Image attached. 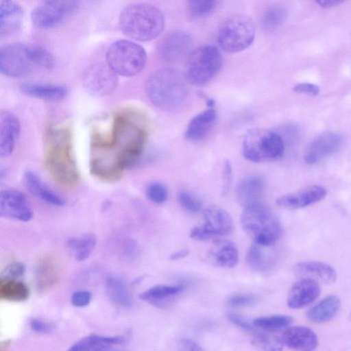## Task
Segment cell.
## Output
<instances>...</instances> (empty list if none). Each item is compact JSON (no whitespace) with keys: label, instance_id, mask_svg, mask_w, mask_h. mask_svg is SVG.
<instances>
[{"label":"cell","instance_id":"obj_43","mask_svg":"<svg viewBox=\"0 0 351 351\" xmlns=\"http://www.w3.org/2000/svg\"><path fill=\"white\" fill-rule=\"evenodd\" d=\"M30 328L38 334L50 333L54 330L53 324L38 318H32L29 320Z\"/></svg>","mask_w":351,"mask_h":351},{"label":"cell","instance_id":"obj_38","mask_svg":"<svg viewBox=\"0 0 351 351\" xmlns=\"http://www.w3.org/2000/svg\"><path fill=\"white\" fill-rule=\"evenodd\" d=\"M252 343L258 349L269 351L280 350L283 346L280 338L277 339L258 331L254 334Z\"/></svg>","mask_w":351,"mask_h":351},{"label":"cell","instance_id":"obj_11","mask_svg":"<svg viewBox=\"0 0 351 351\" xmlns=\"http://www.w3.org/2000/svg\"><path fill=\"white\" fill-rule=\"evenodd\" d=\"M204 223L194 227L190 232L191 238L204 241L230 234L233 230V221L228 213L217 206H209L203 210Z\"/></svg>","mask_w":351,"mask_h":351},{"label":"cell","instance_id":"obj_27","mask_svg":"<svg viewBox=\"0 0 351 351\" xmlns=\"http://www.w3.org/2000/svg\"><path fill=\"white\" fill-rule=\"evenodd\" d=\"M21 93L26 96L47 101H59L67 95L66 87L60 85L27 83L20 87Z\"/></svg>","mask_w":351,"mask_h":351},{"label":"cell","instance_id":"obj_34","mask_svg":"<svg viewBox=\"0 0 351 351\" xmlns=\"http://www.w3.org/2000/svg\"><path fill=\"white\" fill-rule=\"evenodd\" d=\"M36 278L37 287L42 291L56 285L58 280V268L51 258L45 257L38 263Z\"/></svg>","mask_w":351,"mask_h":351},{"label":"cell","instance_id":"obj_9","mask_svg":"<svg viewBox=\"0 0 351 351\" xmlns=\"http://www.w3.org/2000/svg\"><path fill=\"white\" fill-rule=\"evenodd\" d=\"M255 27L252 20L244 15L226 19L219 25L217 42L228 53H237L249 47L254 41Z\"/></svg>","mask_w":351,"mask_h":351},{"label":"cell","instance_id":"obj_20","mask_svg":"<svg viewBox=\"0 0 351 351\" xmlns=\"http://www.w3.org/2000/svg\"><path fill=\"white\" fill-rule=\"evenodd\" d=\"M280 340L283 346L302 351L315 350L318 344L316 334L306 326H292L287 328Z\"/></svg>","mask_w":351,"mask_h":351},{"label":"cell","instance_id":"obj_28","mask_svg":"<svg viewBox=\"0 0 351 351\" xmlns=\"http://www.w3.org/2000/svg\"><path fill=\"white\" fill-rule=\"evenodd\" d=\"M216 119L217 112L212 108L198 113L191 119L187 125L186 138L191 141L202 139L208 134Z\"/></svg>","mask_w":351,"mask_h":351},{"label":"cell","instance_id":"obj_21","mask_svg":"<svg viewBox=\"0 0 351 351\" xmlns=\"http://www.w3.org/2000/svg\"><path fill=\"white\" fill-rule=\"evenodd\" d=\"M265 184L261 177L250 176L241 180L235 189L236 198L243 208L262 203Z\"/></svg>","mask_w":351,"mask_h":351},{"label":"cell","instance_id":"obj_46","mask_svg":"<svg viewBox=\"0 0 351 351\" xmlns=\"http://www.w3.org/2000/svg\"><path fill=\"white\" fill-rule=\"evenodd\" d=\"M256 298L252 295L242 294L230 297L228 301L232 306H246L255 303Z\"/></svg>","mask_w":351,"mask_h":351},{"label":"cell","instance_id":"obj_40","mask_svg":"<svg viewBox=\"0 0 351 351\" xmlns=\"http://www.w3.org/2000/svg\"><path fill=\"white\" fill-rule=\"evenodd\" d=\"M145 193L151 202L158 204L165 202L168 198L167 188L158 182H152L147 184Z\"/></svg>","mask_w":351,"mask_h":351},{"label":"cell","instance_id":"obj_36","mask_svg":"<svg viewBox=\"0 0 351 351\" xmlns=\"http://www.w3.org/2000/svg\"><path fill=\"white\" fill-rule=\"evenodd\" d=\"M287 16V11L284 6L271 5L266 10L261 18V26L266 31H272L284 23Z\"/></svg>","mask_w":351,"mask_h":351},{"label":"cell","instance_id":"obj_2","mask_svg":"<svg viewBox=\"0 0 351 351\" xmlns=\"http://www.w3.org/2000/svg\"><path fill=\"white\" fill-rule=\"evenodd\" d=\"M45 167L59 186L72 188L79 180L70 131L64 127H51L46 133Z\"/></svg>","mask_w":351,"mask_h":351},{"label":"cell","instance_id":"obj_5","mask_svg":"<svg viewBox=\"0 0 351 351\" xmlns=\"http://www.w3.org/2000/svg\"><path fill=\"white\" fill-rule=\"evenodd\" d=\"M241 223L245 233L259 245L271 246L281 235L279 221L263 203L244 208Z\"/></svg>","mask_w":351,"mask_h":351},{"label":"cell","instance_id":"obj_16","mask_svg":"<svg viewBox=\"0 0 351 351\" xmlns=\"http://www.w3.org/2000/svg\"><path fill=\"white\" fill-rule=\"evenodd\" d=\"M342 143L343 137L338 133L328 132L319 134L309 144L304 160L308 164H314L337 152Z\"/></svg>","mask_w":351,"mask_h":351},{"label":"cell","instance_id":"obj_13","mask_svg":"<svg viewBox=\"0 0 351 351\" xmlns=\"http://www.w3.org/2000/svg\"><path fill=\"white\" fill-rule=\"evenodd\" d=\"M117 75L107 62L96 64L85 73L83 86L93 95L106 96L116 88Z\"/></svg>","mask_w":351,"mask_h":351},{"label":"cell","instance_id":"obj_30","mask_svg":"<svg viewBox=\"0 0 351 351\" xmlns=\"http://www.w3.org/2000/svg\"><path fill=\"white\" fill-rule=\"evenodd\" d=\"M105 289L108 297L114 304L123 308L133 305L132 295L124 280L115 276L108 277L106 280Z\"/></svg>","mask_w":351,"mask_h":351},{"label":"cell","instance_id":"obj_6","mask_svg":"<svg viewBox=\"0 0 351 351\" xmlns=\"http://www.w3.org/2000/svg\"><path fill=\"white\" fill-rule=\"evenodd\" d=\"M284 151L282 137L268 129L253 128L248 130L242 143L243 157L253 162L276 160L283 155Z\"/></svg>","mask_w":351,"mask_h":351},{"label":"cell","instance_id":"obj_33","mask_svg":"<svg viewBox=\"0 0 351 351\" xmlns=\"http://www.w3.org/2000/svg\"><path fill=\"white\" fill-rule=\"evenodd\" d=\"M270 246H265L254 243L249 248L246 261L248 266L259 272L269 269L273 264V257L268 250Z\"/></svg>","mask_w":351,"mask_h":351},{"label":"cell","instance_id":"obj_32","mask_svg":"<svg viewBox=\"0 0 351 351\" xmlns=\"http://www.w3.org/2000/svg\"><path fill=\"white\" fill-rule=\"evenodd\" d=\"M97 245V237L92 233L69 238L66 246L75 260L82 261L87 259Z\"/></svg>","mask_w":351,"mask_h":351},{"label":"cell","instance_id":"obj_47","mask_svg":"<svg viewBox=\"0 0 351 351\" xmlns=\"http://www.w3.org/2000/svg\"><path fill=\"white\" fill-rule=\"evenodd\" d=\"M293 90L298 93L308 94L311 95H317L319 91L317 86L311 83L298 84L293 87Z\"/></svg>","mask_w":351,"mask_h":351},{"label":"cell","instance_id":"obj_45","mask_svg":"<svg viewBox=\"0 0 351 351\" xmlns=\"http://www.w3.org/2000/svg\"><path fill=\"white\" fill-rule=\"evenodd\" d=\"M228 319L238 327L254 334L258 330L255 329L254 324L250 323L246 319L239 315L234 313H229L228 315Z\"/></svg>","mask_w":351,"mask_h":351},{"label":"cell","instance_id":"obj_12","mask_svg":"<svg viewBox=\"0 0 351 351\" xmlns=\"http://www.w3.org/2000/svg\"><path fill=\"white\" fill-rule=\"evenodd\" d=\"M78 0H43L32 12L34 24L41 28L53 27L76 8Z\"/></svg>","mask_w":351,"mask_h":351},{"label":"cell","instance_id":"obj_8","mask_svg":"<svg viewBox=\"0 0 351 351\" xmlns=\"http://www.w3.org/2000/svg\"><path fill=\"white\" fill-rule=\"evenodd\" d=\"M106 62L117 75L132 77L144 69L147 54L141 45L129 40H119L108 48Z\"/></svg>","mask_w":351,"mask_h":351},{"label":"cell","instance_id":"obj_10","mask_svg":"<svg viewBox=\"0 0 351 351\" xmlns=\"http://www.w3.org/2000/svg\"><path fill=\"white\" fill-rule=\"evenodd\" d=\"M38 69L33 56V45L15 43L0 48V71L10 77H25Z\"/></svg>","mask_w":351,"mask_h":351},{"label":"cell","instance_id":"obj_25","mask_svg":"<svg viewBox=\"0 0 351 351\" xmlns=\"http://www.w3.org/2000/svg\"><path fill=\"white\" fill-rule=\"evenodd\" d=\"M208 256L213 264L225 268L234 267L239 259L237 246L228 240H217L211 247Z\"/></svg>","mask_w":351,"mask_h":351},{"label":"cell","instance_id":"obj_39","mask_svg":"<svg viewBox=\"0 0 351 351\" xmlns=\"http://www.w3.org/2000/svg\"><path fill=\"white\" fill-rule=\"evenodd\" d=\"M217 0H186V5L190 14L199 18L210 14L216 5Z\"/></svg>","mask_w":351,"mask_h":351},{"label":"cell","instance_id":"obj_49","mask_svg":"<svg viewBox=\"0 0 351 351\" xmlns=\"http://www.w3.org/2000/svg\"><path fill=\"white\" fill-rule=\"evenodd\" d=\"M123 253L125 257L130 259H133L138 256L139 253V247L135 241L130 240L129 241H126L125 243L124 250Z\"/></svg>","mask_w":351,"mask_h":351},{"label":"cell","instance_id":"obj_4","mask_svg":"<svg viewBox=\"0 0 351 351\" xmlns=\"http://www.w3.org/2000/svg\"><path fill=\"white\" fill-rule=\"evenodd\" d=\"M119 25L128 37L138 41H149L163 31L165 17L162 12L152 5L131 4L121 12Z\"/></svg>","mask_w":351,"mask_h":351},{"label":"cell","instance_id":"obj_44","mask_svg":"<svg viewBox=\"0 0 351 351\" xmlns=\"http://www.w3.org/2000/svg\"><path fill=\"white\" fill-rule=\"evenodd\" d=\"M92 299V294L86 290H79L73 293L71 298V303L77 307H84L88 305Z\"/></svg>","mask_w":351,"mask_h":351},{"label":"cell","instance_id":"obj_14","mask_svg":"<svg viewBox=\"0 0 351 351\" xmlns=\"http://www.w3.org/2000/svg\"><path fill=\"white\" fill-rule=\"evenodd\" d=\"M0 216L21 221H28L33 216L32 209L25 195L14 189L0 193Z\"/></svg>","mask_w":351,"mask_h":351},{"label":"cell","instance_id":"obj_35","mask_svg":"<svg viewBox=\"0 0 351 351\" xmlns=\"http://www.w3.org/2000/svg\"><path fill=\"white\" fill-rule=\"evenodd\" d=\"M29 295L28 287L18 279L0 278V298L10 302H23Z\"/></svg>","mask_w":351,"mask_h":351},{"label":"cell","instance_id":"obj_1","mask_svg":"<svg viewBox=\"0 0 351 351\" xmlns=\"http://www.w3.org/2000/svg\"><path fill=\"white\" fill-rule=\"evenodd\" d=\"M147 132L128 115L117 114L110 133L93 132L91 145L99 149L124 170L134 166L143 155Z\"/></svg>","mask_w":351,"mask_h":351},{"label":"cell","instance_id":"obj_26","mask_svg":"<svg viewBox=\"0 0 351 351\" xmlns=\"http://www.w3.org/2000/svg\"><path fill=\"white\" fill-rule=\"evenodd\" d=\"M126 339L123 336H103L90 335L86 336L69 348V351H103L110 350L114 346L123 345Z\"/></svg>","mask_w":351,"mask_h":351},{"label":"cell","instance_id":"obj_17","mask_svg":"<svg viewBox=\"0 0 351 351\" xmlns=\"http://www.w3.org/2000/svg\"><path fill=\"white\" fill-rule=\"evenodd\" d=\"M320 287L317 281L302 278L291 287L287 296V305L293 309L304 308L319 295Z\"/></svg>","mask_w":351,"mask_h":351},{"label":"cell","instance_id":"obj_53","mask_svg":"<svg viewBox=\"0 0 351 351\" xmlns=\"http://www.w3.org/2000/svg\"><path fill=\"white\" fill-rule=\"evenodd\" d=\"M10 344H11V341L10 339L2 341L0 344L1 350H7L8 348L10 347Z\"/></svg>","mask_w":351,"mask_h":351},{"label":"cell","instance_id":"obj_19","mask_svg":"<svg viewBox=\"0 0 351 351\" xmlns=\"http://www.w3.org/2000/svg\"><path fill=\"white\" fill-rule=\"evenodd\" d=\"M21 133L19 119L12 112H2L0 114V156H10Z\"/></svg>","mask_w":351,"mask_h":351},{"label":"cell","instance_id":"obj_22","mask_svg":"<svg viewBox=\"0 0 351 351\" xmlns=\"http://www.w3.org/2000/svg\"><path fill=\"white\" fill-rule=\"evenodd\" d=\"M294 274L300 278L313 279L326 284L334 282L337 273L330 265L319 261H302L293 268Z\"/></svg>","mask_w":351,"mask_h":351},{"label":"cell","instance_id":"obj_31","mask_svg":"<svg viewBox=\"0 0 351 351\" xmlns=\"http://www.w3.org/2000/svg\"><path fill=\"white\" fill-rule=\"evenodd\" d=\"M340 308V300L336 295H328L311 308L307 318L314 323H324L332 319Z\"/></svg>","mask_w":351,"mask_h":351},{"label":"cell","instance_id":"obj_29","mask_svg":"<svg viewBox=\"0 0 351 351\" xmlns=\"http://www.w3.org/2000/svg\"><path fill=\"white\" fill-rule=\"evenodd\" d=\"M184 289L185 286L182 285H156L142 292L139 295V298L156 307H165L171 298Z\"/></svg>","mask_w":351,"mask_h":351},{"label":"cell","instance_id":"obj_52","mask_svg":"<svg viewBox=\"0 0 351 351\" xmlns=\"http://www.w3.org/2000/svg\"><path fill=\"white\" fill-rule=\"evenodd\" d=\"M189 254L188 249H182L171 254L169 258L173 261L178 260L186 257Z\"/></svg>","mask_w":351,"mask_h":351},{"label":"cell","instance_id":"obj_18","mask_svg":"<svg viewBox=\"0 0 351 351\" xmlns=\"http://www.w3.org/2000/svg\"><path fill=\"white\" fill-rule=\"evenodd\" d=\"M327 194L326 190L320 186H310L298 191L286 194L276 200V204L287 209H298L319 202Z\"/></svg>","mask_w":351,"mask_h":351},{"label":"cell","instance_id":"obj_42","mask_svg":"<svg viewBox=\"0 0 351 351\" xmlns=\"http://www.w3.org/2000/svg\"><path fill=\"white\" fill-rule=\"evenodd\" d=\"M25 266L21 262H14L8 265L1 272V279H18L24 275Z\"/></svg>","mask_w":351,"mask_h":351},{"label":"cell","instance_id":"obj_7","mask_svg":"<svg viewBox=\"0 0 351 351\" xmlns=\"http://www.w3.org/2000/svg\"><path fill=\"white\" fill-rule=\"evenodd\" d=\"M222 62L221 54L215 46L203 45L188 55L184 75L189 84L202 86L218 74Z\"/></svg>","mask_w":351,"mask_h":351},{"label":"cell","instance_id":"obj_50","mask_svg":"<svg viewBox=\"0 0 351 351\" xmlns=\"http://www.w3.org/2000/svg\"><path fill=\"white\" fill-rule=\"evenodd\" d=\"M180 344L184 348V349L186 350L199 351L202 350L199 344H197L193 340L188 338H183L181 339Z\"/></svg>","mask_w":351,"mask_h":351},{"label":"cell","instance_id":"obj_51","mask_svg":"<svg viewBox=\"0 0 351 351\" xmlns=\"http://www.w3.org/2000/svg\"><path fill=\"white\" fill-rule=\"evenodd\" d=\"M322 8H331L345 2L346 0H315Z\"/></svg>","mask_w":351,"mask_h":351},{"label":"cell","instance_id":"obj_23","mask_svg":"<svg viewBox=\"0 0 351 351\" xmlns=\"http://www.w3.org/2000/svg\"><path fill=\"white\" fill-rule=\"evenodd\" d=\"M23 21V10L14 0H1L0 4L1 37L17 32Z\"/></svg>","mask_w":351,"mask_h":351},{"label":"cell","instance_id":"obj_48","mask_svg":"<svg viewBox=\"0 0 351 351\" xmlns=\"http://www.w3.org/2000/svg\"><path fill=\"white\" fill-rule=\"evenodd\" d=\"M232 178V166L230 162L227 160L224 162L223 174V194H226L230 186Z\"/></svg>","mask_w":351,"mask_h":351},{"label":"cell","instance_id":"obj_24","mask_svg":"<svg viewBox=\"0 0 351 351\" xmlns=\"http://www.w3.org/2000/svg\"><path fill=\"white\" fill-rule=\"evenodd\" d=\"M23 181L28 191L34 197L56 206L65 204L64 199L43 182L34 172L26 171L23 175Z\"/></svg>","mask_w":351,"mask_h":351},{"label":"cell","instance_id":"obj_3","mask_svg":"<svg viewBox=\"0 0 351 351\" xmlns=\"http://www.w3.org/2000/svg\"><path fill=\"white\" fill-rule=\"evenodd\" d=\"M184 75L170 68L154 72L145 83V93L154 106L165 111L177 110L183 106L188 95Z\"/></svg>","mask_w":351,"mask_h":351},{"label":"cell","instance_id":"obj_15","mask_svg":"<svg viewBox=\"0 0 351 351\" xmlns=\"http://www.w3.org/2000/svg\"><path fill=\"white\" fill-rule=\"evenodd\" d=\"M193 38L187 32L174 30L162 40L159 47L161 58L168 62L178 60L191 53Z\"/></svg>","mask_w":351,"mask_h":351},{"label":"cell","instance_id":"obj_37","mask_svg":"<svg viewBox=\"0 0 351 351\" xmlns=\"http://www.w3.org/2000/svg\"><path fill=\"white\" fill-rule=\"evenodd\" d=\"M292 322V317L289 315H276L258 317L252 323L256 328L274 332L288 328Z\"/></svg>","mask_w":351,"mask_h":351},{"label":"cell","instance_id":"obj_41","mask_svg":"<svg viewBox=\"0 0 351 351\" xmlns=\"http://www.w3.org/2000/svg\"><path fill=\"white\" fill-rule=\"evenodd\" d=\"M178 200L181 206L188 212L196 213L202 209V204L200 200L188 191L180 192Z\"/></svg>","mask_w":351,"mask_h":351}]
</instances>
